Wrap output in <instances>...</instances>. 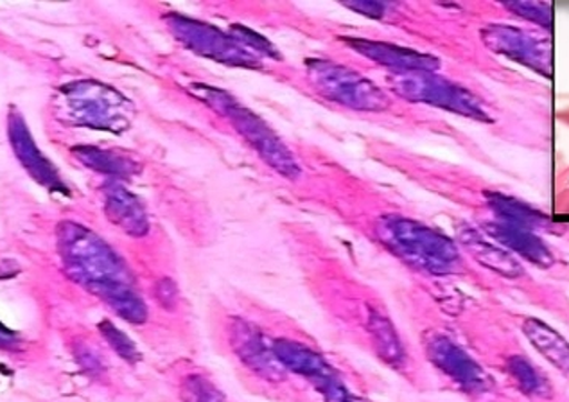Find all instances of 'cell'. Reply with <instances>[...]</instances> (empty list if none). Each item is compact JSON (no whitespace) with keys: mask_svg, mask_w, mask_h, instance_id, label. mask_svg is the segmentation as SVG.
Here are the masks:
<instances>
[{"mask_svg":"<svg viewBox=\"0 0 569 402\" xmlns=\"http://www.w3.org/2000/svg\"><path fill=\"white\" fill-rule=\"evenodd\" d=\"M523 332L537 351L550 361L551 365H556L565 374L568 372V343H566L565 338L560 336L559 332L548 328L547 323L533 319L525 320Z\"/></svg>","mask_w":569,"mask_h":402,"instance_id":"cell-17","label":"cell"},{"mask_svg":"<svg viewBox=\"0 0 569 402\" xmlns=\"http://www.w3.org/2000/svg\"><path fill=\"white\" fill-rule=\"evenodd\" d=\"M490 238L496 239L505 250L518 253L519 258L533 262L537 267H550L553 255L542 243L539 235L533 234L528 227L513 225L505 221H492L486 227Z\"/></svg>","mask_w":569,"mask_h":402,"instance_id":"cell-14","label":"cell"},{"mask_svg":"<svg viewBox=\"0 0 569 402\" xmlns=\"http://www.w3.org/2000/svg\"><path fill=\"white\" fill-rule=\"evenodd\" d=\"M271 346L280 365L308 379L326 402H365L347 389L335 366L313 349L291 340H277Z\"/></svg>","mask_w":569,"mask_h":402,"instance_id":"cell-7","label":"cell"},{"mask_svg":"<svg viewBox=\"0 0 569 402\" xmlns=\"http://www.w3.org/2000/svg\"><path fill=\"white\" fill-rule=\"evenodd\" d=\"M168 22L173 29L174 37L201 57L229 66L259 67V60L250 49L236 42V38L221 33L220 29L198 20L186 19L182 14H169Z\"/></svg>","mask_w":569,"mask_h":402,"instance_id":"cell-8","label":"cell"},{"mask_svg":"<svg viewBox=\"0 0 569 402\" xmlns=\"http://www.w3.org/2000/svg\"><path fill=\"white\" fill-rule=\"evenodd\" d=\"M177 285H174L173 281L163 279V281H160L159 285H157V299H159L160 304L166 305V308H173L174 302H177Z\"/></svg>","mask_w":569,"mask_h":402,"instance_id":"cell-26","label":"cell"},{"mask_svg":"<svg viewBox=\"0 0 569 402\" xmlns=\"http://www.w3.org/2000/svg\"><path fill=\"white\" fill-rule=\"evenodd\" d=\"M376 234L397 258L433 275L453 272L460 261L451 239L410 218L385 215L376 227Z\"/></svg>","mask_w":569,"mask_h":402,"instance_id":"cell-2","label":"cell"},{"mask_svg":"<svg viewBox=\"0 0 569 402\" xmlns=\"http://www.w3.org/2000/svg\"><path fill=\"white\" fill-rule=\"evenodd\" d=\"M387 81L392 92L410 103L431 104L463 118L490 121L489 113L477 96L442 76L422 71H396L388 76Z\"/></svg>","mask_w":569,"mask_h":402,"instance_id":"cell-4","label":"cell"},{"mask_svg":"<svg viewBox=\"0 0 569 402\" xmlns=\"http://www.w3.org/2000/svg\"><path fill=\"white\" fill-rule=\"evenodd\" d=\"M10 141L23 168L28 169L29 174L37 182L42 183L51 191L67 192L66 183L61 182L54 165L43 157L42 151L38 150L33 137L29 133L28 124L23 122L22 115L19 113L10 115Z\"/></svg>","mask_w":569,"mask_h":402,"instance_id":"cell-11","label":"cell"},{"mask_svg":"<svg viewBox=\"0 0 569 402\" xmlns=\"http://www.w3.org/2000/svg\"><path fill=\"white\" fill-rule=\"evenodd\" d=\"M233 351L257 374L267 379H280L284 375V366L280 365L273 346L268 345L261 332L243 320H236L232 328Z\"/></svg>","mask_w":569,"mask_h":402,"instance_id":"cell-12","label":"cell"},{"mask_svg":"<svg viewBox=\"0 0 569 402\" xmlns=\"http://www.w3.org/2000/svg\"><path fill=\"white\" fill-rule=\"evenodd\" d=\"M481 38L487 48L498 52L501 57L519 61L542 76H550L551 57L550 46L542 42L523 29L509 28V26H490L481 31Z\"/></svg>","mask_w":569,"mask_h":402,"instance_id":"cell-9","label":"cell"},{"mask_svg":"<svg viewBox=\"0 0 569 402\" xmlns=\"http://www.w3.org/2000/svg\"><path fill=\"white\" fill-rule=\"evenodd\" d=\"M505 8L545 28L551 24V8L545 2H505Z\"/></svg>","mask_w":569,"mask_h":402,"instance_id":"cell-23","label":"cell"},{"mask_svg":"<svg viewBox=\"0 0 569 402\" xmlns=\"http://www.w3.org/2000/svg\"><path fill=\"white\" fill-rule=\"evenodd\" d=\"M104 211L110 221L116 223L119 229L124 230L128 235L142 238L150 232V220H148L144 207L124 188H119V185L108 188Z\"/></svg>","mask_w":569,"mask_h":402,"instance_id":"cell-16","label":"cell"},{"mask_svg":"<svg viewBox=\"0 0 569 402\" xmlns=\"http://www.w3.org/2000/svg\"><path fill=\"white\" fill-rule=\"evenodd\" d=\"M428 354L443 374L453 379L460 389L469 393H486L492 389V379L462 346L446 336H435L428 343Z\"/></svg>","mask_w":569,"mask_h":402,"instance_id":"cell-10","label":"cell"},{"mask_svg":"<svg viewBox=\"0 0 569 402\" xmlns=\"http://www.w3.org/2000/svg\"><path fill=\"white\" fill-rule=\"evenodd\" d=\"M489 205L498 215V220L505 221V223L533 229V227L545 221V215L533 211L521 201L512 200V198L503 197V194H489Z\"/></svg>","mask_w":569,"mask_h":402,"instance_id":"cell-19","label":"cell"},{"mask_svg":"<svg viewBox=\"0 0 569 402\" xmlns=\"http://www.w3.org/2000/svg\"><path fill=\"white\" fill-rule=\"evenodd\" d=\"M509 372L528 395H547L550 390L547 379L542 378L541 372L525 358H510Z\"/></svg>","mask_w":569,"mask_h":402,"instance_id":"cell-20","label":"cell"},{"mask_svg":"<svg viewBox=\"0 0 569 402\" xmlns=\"http://www.w3.org/2000/svg\"><path fill=\"white\" fill-rule=\"evenodd\" d=\"M99 329H101L104 340L112 345L113 351L121 355V358H124L128 363H136L139 360V352H137L136 345L113 323L101 322L99 323Z\"/></svg>","mask_w":569,"mask_h":402,"instance_id":"cell-22","label":"cell"},{"mask_svg":"<svg viewBox=\"0 0 569 402\" xmlns=\"http://www.w3.org/2000/svg\"><path fill=\"white\" fill-rule=\"evenodd\" d=\"M61 261L72 281L104 300L130 323H144L148 309L140 299L127 264L103 239L76 223L58 229Z\"/></svg>","mask_w":569,"mask_h":402,"instance_id":"cell-1","label":"cell"},{"mask_svg":"<svg viewBox=\"0 0 569 402\" xmlns=\"http://www.w3.org/2000/svg\"><path fill=\"white\" fill-rule=\"evenodd\" d=\"M192 92L203 99L209 107L214 108L216 112L229 118L244 141L252 145L253 150L261 154V159L276 169L277 173L290 180L299 177L300 168L293 153L286 148L284 142L280 141L276 131L271 130L261 118H257L252 110H248L239 103L238 99L214 87L198 84L192 87Z\"/></svg>","mask_w":569,"mask_h":402,"instance_id":"cell-3","label":"cell"},{"mask_svg":"<svg viewBox=\"0 0 569 402\" xmlns=\"http://www.w3.org/2000/svg\"><path fill=\"white\" fill-rule=\"evenodd\" d=\"M346 6L356 13L367 14L370 19H381L387 11V6L381 2H346Z\"/></svg>","mask_w":569,"mask_h":402,"instance_id":"cell-25","label":"cell"},{"mask_svg":"<svg viewBox=\"0 0 569 402\" xmlns=\"http://www.w3.org/2000/svg\"><path fill=\"white\" fill-rule=\"evenodd\" d=\"M460 241H462L463 249L471 253V258L477 259L481 267H486L490 272L507 277V279H518L523 275L521 262L513 258L509 250L490 243L477 230H463L460 232Z\"/></svg>","mask_w":569,"mask_h":402,"instance_id":"cell-15","label":"cell"},{"mask_svg":"<svg viewBox=\"0 0 569 402\" xmlns=\"http://www.w3.org/2000/svg\"><path fill=\"white\" fill-rule=\"evenodd\" d=\"M346 42L363 57L378 61L381 66L392 67L402 72H433L440 67V61L430 54L399 48L393 43L373 42L365 38H346Z\"/></svg>","mask_w":569,"mask_h":402,"instance_id":"cell-13","label":"cell"},{"mask_svg":"<svg viewBox=\"0 0 569 402\" xmlns=\"http://www.w3.org/2000/svg\"><path fill=\"white\" fill-rule=\"evenodd\" d=\"M308 72L318 94L332 103L363 112H381L390 107L383 90L347 67L331 61L313 60L308 63Z\"/></svg>","mask_w":569,"mask_h":402,"instance_id":"cell-6","label":"cell"},{"mask_svg":"<svg viewBox=\"0 0 569 402\" xmlns=\"http://www.w3.org/2000/svg\"><path fill=\"white\" fill-rule=\"evenodd\" d=\"M19 345V336L0 323V349H13Z\"/></svg>","mask_w":569,"mask_h":402,"instance_id":"cell-27","label":"cell"},{"mask_svg":"<svg viewBox=\"0 0 569 402\" xmlns=\"http://www.w3.org/2000/svg\"><path fill=\"white\" fill-rule=\"evenodd\" d=\"M233 34L239 38V40H243L247 46L256 49V51L264 52V54H270V57H277L276 49L271 48L270 43L264 40V38L259 37V34L253 33L250 29L239 28L236 26L233 28Z\"/></svg>","mask_w":569,"mask_h":402,"instance_id":"cell-24","label":"cell"},{"mask_svg":"<svg viewBox=\"0 0 569 402\" xmlns=\"http://www.w3.org/2000/svg\"><path fill=\"white\" fill-rule=\"evenodd\" d=\"M67 121L90 128H122L128 122L127 101L110 87L81 81L60 90L57 101Z\"/></svg>","mask_w":569,"mask_h":402,"instance_id":"cell-5","label":"cell"},{"mask_svg":"<svg viewBox=\"0 0 569 402\" xmlns=\"http://www.w3.org/2000/svg\"><path fill=\"white\" fill-rule=\"evenodd\" d=\"M369 331L370 334H372L373 343H376L379 355L387 361L388 365H405L407 354H405L401 340L397 336L392 323L388 322L381 314L370 313Z\"/></svg>","mask_w":569,"mask_h":402,"instance_id":"cell-18","label":"cell"},{"mask_svg":"<svg viewBox=\"0 0 569 402\" xmlns=\"http://www.w3.org/2000/svg\"><path fill=\"white\" fill-rule=\"evenodd\" d=\"M180 398L183 402H227L223 393L216 389L209 379L198 374L187 375L183 379Z\"/></svg>","mask_w":569,"mask_h":402,"instance_id":"cell-21","label":"cell"}]
</instances>
